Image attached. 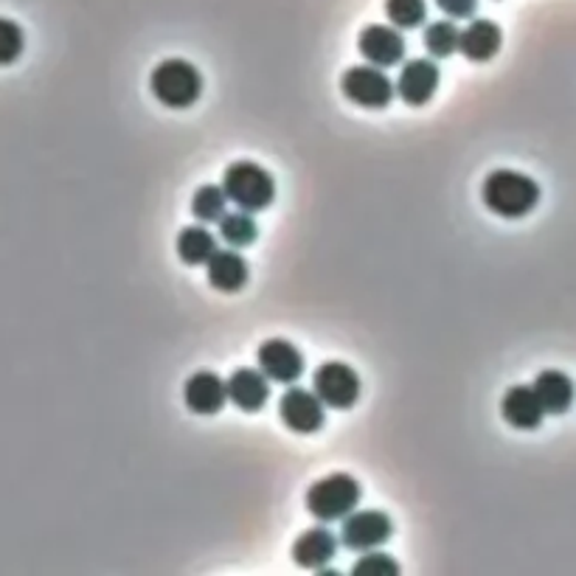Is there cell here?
<instances>
[{
  "label": "cell",
  "instance_id": "cell-16",
  "mask_svg": "<svg viewBox=\"0 0 576 576\" xmlns=\"http://www.w3.org/2000/svg\"><path fill=\"white\" fill-rule=\"evenodd\" d=\"M338 540L335 534L327 532V529H310L292 545V559H296L301 568H323L329 559L335 557Z\"/></svg>",
  "mask_w": 576,
  "mask_h": 576
},
{
  "label": "cell",
  "instance_id": "cell-10",
  "mask_svg": "<svg viewBox=\"0 0 576 576\" xmlns=\"http://www.w3.org/2000/svg\"><path fill=\"white\" fill-rule=\"evenodd\" d=\"M439 87V68L430 60H410L403 65V74L397 82V94L405 105L422 107L434 99Z\"/></svg>",
  "mask_w": 576,
  "mask_h": 576
},
{
  "label": "cell",
  "instance_id": "cell-4",
  "mask_svg": "<svg viewBox=\"0 0 576 576\" xmlns=\"http://www.w3.org/2000/svg\"><path fill=\"white\" fill-rule=\"evenodd\" d=\"M360 501V483L352 476H327L318 483H312L310 492H307V509L312 512V518L329 523V521H343L346 514H352V509Z\"/></svg>",
  "mask_w": 576,
  "mask_h": 576
},
{
  "label": "cell",
  "instance_id": "cell-18",
  "mask_svg": "<svg viewBox=\"0 0 576 576\" xmlns=\"http://www.w3.org/2000/svg\"><path fill=\"white\" fill-rule=\"evenodd\" d=\"M209 281L214 290L236 292L248 285V262L236 250H217L209 259Z\"/></svg>",
  "mask_w": 576,
  "mask_h": 576
},
{
  "label": "cell",
  "instance_id": "cell-5",
  "mask_svg": "<svg viewBox=\"0 0 576 576\" xmlns=\"http://www.w3.org/2000/svg\"><path fill=\"white\" fill-rule=\"evenodd\" d=\"M341 90L349 102L369 110H380L394 99V85L377 65H354L343 74Z\"/></svg>",
  "mask_w": 576,
  "mask_h": 576
},
{
  "label": "cell",
  "instance_id": "cell-21",
  "mask_svg": "<svg viewBox=\"0 0 576 576\" xmlns=\"http://www.w3.org/2000/svg\"><path fill=\"white\" fill-rule=\"evenodd\" d=\"M228 194L223 186H200L192 198V214L200 223H220L225 217Z\"/></svg>",
  "mask_w": 576,
  "mask_h": 576
},
{
  "label": "cell",
  "instance_id": "cell-25",
  "mask_svg": "<svg viewBox=\"0 0 576 576\" xmlns=\"http://www.w3.org/2000/svg\"><path fill=\"white\" fill-rule=\"evenodd\" d=\"M354 576H397L399 565L397 559L388 557V554H366L360 559L352 570Z\"/></svg>",
  "mask_w": 576,
  "mask_h": 576
},
{
  "label": "cell",
  "instance_id": "cell-6",
  "mask_svg": "<svg viewBox=\"0 0 576 576\" xmlns=\"http://www.w3.org/2000/svg\"><path fill=\"white\" fill-rule=\"evenodd\" d=\"M312 388L327 408L346 410L360 397V377L346 363H323L316 372Z\"/></svg>",
  "mask_w": 576,
  "mask_h": 576
},
{
  "label": "cell",
  "instance_id": "cell-2",
  "mask_svg": "<svg viewBox=\"0 0 576 576\" xmlns=\"http://www.w3.org/2000/svg\"><path fill=\"white\" fill-rule=\"evenodd\" d=\"M223 189L236 209L250 211V214L270 209V203L276 200L273 174L267 169H262L259 163L250 161H239L234 167H228V172L223 178Z\"/></svg>",
  "mask_w": 576,
  "mask_h": 576
},
{
  "label": "cell",
  "instance_id": "cell-22",
  "mask_svg": "<svg viewBox=\"0 0 576 576\" xmlns=\"http://www.w3.org/2000/svg\"><path fill=\"white\" fill-rule=\"evenodd\" d=\"M459 43H461V32L452 23H447V20L430 23L428 32H425V45H428L430 54L439 56V60L456 54V51H459Z\"/></svg>",
  "mask_w": 576,
  "mask_h": 576
},
{
  "label": "cell",
  "instance_id": "cell-15",
  "mask_svg": "<svg viewBox=\"0 0 576 576\" xmlns=\"http://www.w3.org/2000/svg\"><path fill=\"white\" fill-rule=\"evenodd\" d=\"M501 43L503 34L498 29V23H492V20H472L465 32H461L459 51L467 60H472V63H487V60H492L501 51Z\"/></svg>",
  "mask_w": 576,
  "mask_h": 576
},
{
  "label": "cell",
  "instance_id": "cell-1",
  "mask_svg": "<svg viewBox=\"0 0 576 576\" xmlns=\"http://www.w3.org/2000/svg\"><path fill=\"white\" fill-rule=\"evenodd\" d=\"M481 198L487 209L495 211L498 217L518 220L526 217L529 211L540 203V186L529 174L514 169H495L483 180Z\"/></svg>",
  "mask_w": 576,
  "mask_h": 576
},
{
  "label": "cell",
  "instance_id": "cell-7",
  "mask_svg": "<svg viewBox=\"0 0 576 576\" xmlns=\"http://www.w3.org/2000/svg\"><path fill=\"white\" fill-rule=\"evenodd\" d=\"M391 537V518L385 512H358L343 518L341 540L352 552H372Z\"/></svg>",
  "mask_w": 576,
  "mask_h": 576
},
{
  "label": "cell",
  "instance_id": "cell-12",
  "mask_svg": "<svg viewBox=\"0 0 576 576\" xmlns=\"http://www.w3.org/2000/svg\"><path fill=\"white\" fill-rule=\"evenodd\" d=\"M503 419L518 430H534L543 425L545 408L534 394V385H512L501 399Z\"/></svg>",
  "mask_w": 576,
  "mask_h": 576
},
{
  "label": "cell",
  "instance_id": "cell-8",
  "mask_svg": "<svg viewBox=\"0 0 576 576\" xmlns=\"http://www.w3.org/2000/svg\"><path fill=\"white\" fill-rule=\"evenodd\" d=\"M323 408L327 405L321 403V397H318L316 391L307 388H290L279 403L281 422L296 434H316V430H321Z\"/></svg>",
  "mask_w": 576,
  "mask_h": 576
},
{
  "label": "cell",
  "instance_id": "cell-14",
  "mask_svg": "<svg viewBox=\"0 0 576 576\" xmlns=\"http://www.w3.org/2000/svg\"><path fill=\"white\" fill-rule=\"evenodd\" d=\"M267 397H270V388H267V377L262 374V369H236L228 377V399L242 410H259L265 408Z\"/></svg>",
  "mask_w": 576,
  "mask_h": 576
},
{
  "label": "cell",
  "instance_id": "cell-9",
  "mask_svg": "<svg viewBox=\"0 0 576 576\" xmlns=\"http://www.w3.org/2000/svg\"><path fill=\"white\" fill-rule=\"evenodd\" d=\"M259 369L262 374H265L267 380H273V383H296L301 374H305V354L298 352L292 343L287 341H267L259 346Z\"/></svg>",
  "mask_w": 576,
  "mask_h": 576
},
{
  "label": "cell",
  "instance_id": "cell-19",
  "mask_svg": "<svg viewBox=\"0 0 576 576\" xmlns=\"http://www.w3.org/2000/svg\"><path fill=\"white\" fill-rule=\"evenodd\" d=\"M178 254L186 265H209V259L217 254V239L205 228H183L178 239Z\"/></svg>",
  "mask_w": 576,
  "mask_h": 576
},
{
  "label": "cell",
  "instance_id": "cell-24",
  "mask_svg": "<svg viewBox=\"0 0 576 576\" xmlns=\"http://www.w3.org/2000/svg\"><path fill=\"white\" fill-rule=\"evenodd\" d=\"M23 29L12 20L0 18V65H12L18 63L20 54H23Z\"/></svg>",
  "mask_w": 576,
  "mask_h": 576
},
{
  "label": "cell",
  "instance_id": "cell-26",
  "mask_svg": "<svg viewBox=\"0 0 576 576\" xmlns=\"http://www.w3.org/2000/svg\"><path fill=\"white\" fill-rule=\"evenodd\" d=\"M436 7L452 20H467L476 14L478 9V0H436Z\"/></svg>",
  "mask_w": 576,
  "mask_h": 576
},
{
  "label": "cell",
  "instance_id": "cell-13",
  "mask_svg": "<svg viewBox=\"0 0 576 576\" xmlns=\"http://www.w3.org/2000/svg\"><path fill=\"white\" fill-rule=\"evenodd\" d=\"M183 399H186V408L192 414H217L228 399V383H223V377H217L214 372H198L189 377Z\"/></svg>",
  "mask_w": 576,
  "mask_h": 576
},
{
  "label": "cell",
  "instance_id": "cell-17",
  "mask_svg": "<svg viewBox=\"0 0 576 576\" xmlns=\"http://www.w3.org/2000/svg\"><path fill=\"white\" fill-rule=\"evenodd\" d=\"M534 394H537V399L543 403L545 414H565L576 399V388L568 374L554 372V369L537 374V380H534Z\"/></svg>",
  "mask_w": 576,
  "mask_h": 576
},
{
  "label": "cell",
  "instance_id": "cell-11",
  "mask_svg": "<svg viewBox=\"0 0 576 576\" xmlns=\"http://www.w3.org/2000/svg\"><path fill=\"white\" fill-rule=\"evenodd\" d=\"M360 54L366 56L372 65H377V68H391V65L403 63L405 40L397 29L369 25L366 32L360 34Z\"/></svg>",
  "mask_w": 576,
  "mask_h": 576
},
{
  "label": "cell",
  "instance_id": "cell-20",
  "mask_svg": "<svg viewBox=\"0 0 576 576\" xmlns=\"http://www.w3.org/2000/svg\"><path fill=\"white\" fill-rule=\"evenodd\" d=\"M220 234L228 242L231 248H248L256 242V223L250 217V211H234V214H225L220 220Z\"/></svg>",
  "mask_w": 576,
  "mask_h": 576
},
{
  "label": "cell",
  "instance_id": "cell-23",
  "mask_svg": "<svg viewBox=\"0 0 576 576\" xmlns=\"http://www.w3.org/2000/svg\"><path fill=\"white\" fill-rule=\"evenodd\" d=\"M385 14L397 29H416L425 23V0H385Z\"/></svg>",
  "mask_w": 576,
  "mask_h": 576
},
{
  "label": "cell",
  "instance_id": "cell-3",
  "mask_svg": "<svg viewBox=\"0 0 576 576\" xmlns=\"http://www.w3.org/2000/svg\"><path fill=\"white\" fill-rule=\"evenodd\" d=\"M149 85H152V94L158 96V102L174 107V110L192 107L203 94V76L186 60H167V63L158 65L152 71Z\"/></svg>",
  "mask_w": 576,
  "mask_h": 576
}]
</instances>
